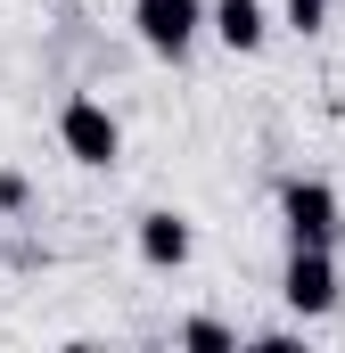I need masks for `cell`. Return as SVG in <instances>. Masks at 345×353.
Returning <instances> with one entry per match:
<instances>
[{"label":"cell","instance_id":"6da1fadb","mask_svg":"<svg viewBox=\"0 0 345 353\" xmlns=\"http://www.w3.org/2000/svg\"><path fill=\"white\" fill-rule=\"evenodd\" d=\"M279 230H288V247H345V197L321 173H288L279 181Z\"/></svg>","mask_w":345,"mask_h":353},{"label":"cell","instance_id":"7a4b0ae2","mask_svg":"<svg viewBox=\"0 0 345 353\" xmlns=\"http://www.w3.org/2000/svg\"><path fill=\"white\" fill-rule=\"evenodd\" d=\"M58 148H66L83 173H115V165H124V123H115V107L90 99V90H75V99L58 107Z\"/></svg>","mask_w":345,"mask_h":353},{"label":"cell","instance_id":"3957f363","mask_svg":"<svg viewBox=\"0 0 345 353\" xmlns=\"http://www.w3.org/2000/svg\"><path fill=\"white\" fill-rule=\"evenodd\" d=\"M279 304H288L296 321H329L345 304L337 247H288V263H279Z\"/></svg>","mask_w":345,"mask_h":353},{"label":"cell","instance_id":"277c9868","mask_svg":"<svg viewBox=\"0 0 345 353\" xmlns=\"http://www.w3.org/2000/svg\"><path fill=\"white\" fill-rule=\"evenodd\" d=\"M132 33L148 58L181 66L197 41H206V0H132Z\"/></svg>","mask_w":345,"mask_h":353},{"label":"cell","instance_id":"5b68a950","mask_svg":"<svg viewBox=\"0 0 345 353\" xmlns=\"http://www.w3.org/2000/svg\"><path fill=\"white\" fill-rule=\"evenodd\" d=\"M132 255H140L148 271H189V255H197V222H189L181 205L132 214Z\"/></svg>","mask_w":345,"mask_h":353},{"label":"cell","instance_id":"8992f818","mask_svg":"<svg viewBox=\"0 0 345 353\" xmlns=\"http://www.w3.org/2000/svg\"><path fill=\"white\" fill-rule=\"evenodd\" d=\"M206 41H222L230 58H255L271 41V8L263 0H206Z\"/></svg>","mask_w":345,"mask_h":353},{"label":"cell","instance_id":"52a82bcc","mask_svg":"<svg viewBox=\"0 0 345 353\" xmlns=\"http://www.w3.org/2000/svg\"><path fill=\"white\" fill-rule=\"evenodd\" d=\"M172 337H181L189 353H230V345H239V329H230V321H214V312H197V321H181Z\"/></svg>","mask_w":345,"mask_h":353},{"label":"cell","instance_id":"ba28073f","mask_svg":"<svg viewBox=\"0 0 345 353\" xmlns=\"http://www.w3.org/2000/svg\"><path fill=\"white\" fill-rule=\"evenodd\" d=\"M329 8H337V0H288V8H279V25H288V33H304V41H313V33H321V25H329Z\"/></svg>","mask_w":345,"mask_h":353},{"label":"cell","instance_id":"9c48e42d","mask_svg":"<svg viewBox=\"0 0 345 353\" xmlns=\"http://www.w3.org/2000/svg\"><path fill=\"white\" fill-rule=\"evenodd\" d=\"M17 214H33V181L17 165H0V222H17Z\"/></svg>","mask_w":345,"mask_h":353}]
</instances>
